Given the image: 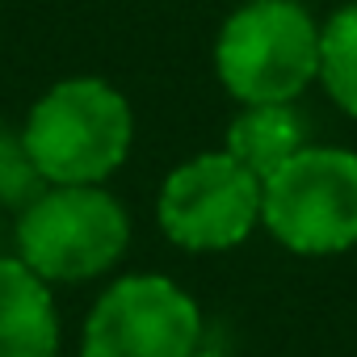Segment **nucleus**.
<instances>
[{"label":"nucleus","mask_w":357,"mask_h":357,"mask_svg":"<svg viewBox=\"0 0 357 357\" xmlns=\"http://www.w3.org/2000/svg\"><path fill=\"white\" fill-rule=\"evenodd\" d=\"M319 84L340 114L357 118V0L319 26Z\"/></svg>","instance_id":"1a4fd4ad"},{"label":"nucleus","mask_w":357,"mask_h":357,"mask_svg":"<svg viewBox=\"0 0 357 357\" xmlns=\"http://www.w3.org/2000/svg\"><path fill=\"white\" fill-rule=\"evenodd\" d=\"M59 336L51 282L22 257H0V357H59Z\"/></svg>","instance_id":"0eeeda50"},{"label":"nucleus","mask_w":357,"mask_h":357,"mask_svg":"<svg viewBox=\"0 0 357 357\" xmlns=\"http://www.w3.org/2000/svg\"><path fill=\"white\" fill-rule=\"evenodd\" d=\"M307 147V126L290 101H269V105H240V114L227 126L223 151L240 160L252 176H261V185L269 176Z\"/></svg>","instance_id":"6e6552de"},{"label":"nucleus","mask_w":357,"mask_h":357,"mask_svg":"<svg viewBox=\"0 0 357 357\" xmlns=\"http://www.w3.org/2000/svg\"><path fill=\"white\" fill-rule=\"evenodd\" d=\"M261 176H252L227 151L190 155L160 185V231L185 252L240 248L261 223Z\"/></svg>","instance_id":"423d86ee"},{"label":"nucleus","mask_w":357,"mask_h":357,"mask_svg":"<svg viewBox=\"0 0 357 357\" xmlns=\"http://www.w3.org/2000/svg\"><path fill=\"white\" fill-rule=\"evenodd\" d=\"M261 227L298 257L357 248V151L307 143L261 190Z\"/></svg>","instance_id":"20e7f679"},{"label":"nucleus","mask_w":357,"mask_h":357,"mask_svg":"<svg viewBox=\"0 0 357 357\" xmlns=\"http://www.w3.org/2000/svg\"><path fill=\"white\" fill-rule=\"evenodd\" d=\"M198 349L202 311L164 273H122L80 328V357H194Z\"/></svg>","instance_id":"39448f33"},{"label":"nucleus","mask_w":357,"mask_h":357,"mask_svg":"<svg viewBox=\"0 0 357 357\" xmlns=\"http://www.w3.org/2000/svg\"><path fill=\"white\" fill-rule=\"evenodd\" d=\"M17 257L51 286L105 278L130 248V215L105 185H47L17 219Z\"/></svg>","instance_id":"7ed1b4c3"},{"label":"nucleus","mask_w":357,"mask_h":357,"mask_svg":"<svg viewBox=\"0 0 357 357\" xmlns=\"http://www.w3.org/2000/svg\"><path fill=\"white\" fill-rule=\"evenodd\" d=\"M215 76L240 105L303 97L319 80V22L298 0H244L219 26Z\"/></svg>","instance_id":"f03ea898"},{"label":"nucleus","mask_w":357,"mask_h":357,"mask_svg":"<svg viewBox=\"0 0 357 357\" xmlns=\"http://www.w3.org/2000/svg\"><path fill=\"white\" fill-rule=\"evenodd\" d=\"M130 101L101 76L51 84L22 126V151L43 185H105L130 160Z\"/></svg>","instance_id":"f257e3e1"},{"label":"nucleus","mask_w":357,"mask_h":357,"mask_svg":"<svg viewBox=\"0 0 357 357\" xmlns=\"http://www.w3.org/2000/svg\"><path fill=\"white\" fill-rule=\"evenodd\" d=\"M194 357H227V353H219V349H198Z\"/></svg>","instance_id":"9d476101"}]
</instances>
